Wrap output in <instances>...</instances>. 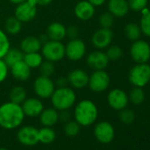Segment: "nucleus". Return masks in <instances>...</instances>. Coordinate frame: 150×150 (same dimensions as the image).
Wrapping results in <instances>:
<instances>
[{
    "label": "nucleus",
    "instance_id": "obj_1",
    "mask_svg": "<svg viewBox=\"0 0 150 150\" xmlns=\"http://www.w3.org/2000/svg\"><path fill=\"white\" fill-rule=\"evenodd\" d=\"M25 114L21 104L7 102L0 106V126L6 130L19 127L24 121Z\"/></svg>",
    "mask_w": 150,
    "mask_h": 150
},
{
    "label": "nucleus",
    "instance_id": "obj_2",
    "mask_svg": "<svg viewBox=\"0 0 150 150\" xmlns=\"http://www.w3.org/2000/svg\"><path fill=\"white\" fill-rule=\"evenodd\" d=\"M73 115L75 121L81 126H89L96 122L98 117V109L94 102L84 99L76 104Z\"/></svg>",
    "mask_w": 150,
    "mask_h": 150
},
{
    "label": "nucleus",
    "instance_id": "obj_3",
    "mask_svg": "<svg viewBox=\"0 0 150 150\" xmlns=\"http://www.w3.org/2000/svg\"><path fill=\"white\" fill-rule=\"evenodd\" d=\"M53 108L57 110H64L71 109L76 102V94L71 88L63 87L54 90L50 96Z\"/></svg>",
    "mask_w": 150,
    "mask_h": 150
},
{
    "label": "nucleus",
    "instance_id": "obj_4",
    "mask_svg": "<svg viewBox=\"0 0 150 150\" xmlns=\"http://www.w3.org/2000/svg\"><path fill=\"white\" fill-rule=\"evenodd\" d=\"M128 80L134 87H145L150 81V65L146 63L135 64L129 71Z\"/></svg>",
    "mask_w": 150,
    "mask_h": 150
},
{
    "label": "nucleus",
    "instance_id": "obj_5",
    "mask_svg": "<svg viewBox=\"0 0 150 150\" xmlns=\"http://www.w3.org/2000/svg\"><path fill=\"white\" fill-rule=\"evenodd\" d=\"M41 51V54L45 60H49L53 63L58 62L65 57L64 44L61 41L50 40L46 43L42 44Z\"/></svg>",
    "mask_w": 150,
    "mask_h": 150
},
{
    "label": "nucleus",
    "instance_id": "obj_6",
    "mask_svg": "<svg viewBox=\"0 0 150 150\" xmlns=\"http://www.w3.org/2000/svg\"><path fill=\"white\" fill-rule=\"evenodd\" d=\"M110 83V75L104 70L94 71L89 76L88 84L90 90L95 93H102L105 91Z\"/></svg>",
    "mask_w": 150,
    "mask_h": 150
},
{
    "label": "nucleus",
    "instance_id": "obj_7",
    "mask_svg": "<svg viewBox=\"0 0 150 150\" xmlns=\"http://www.w3.org/2000/svg\"><path fill=\"white\" fill-rule=\"evenodd\" d=\"M65 57L71 61H79L82 59L87 52V47L85 42L80 39H71L64 46Z\"/></svg>",
    "mask_w": 150,
    "mask_h": 150
},
{
    "label": "nucleus",
    "instance_id": "obj_8",
    "mask_svg": "<svg viewBox=\"0 0 150 150\" xmlns=\"http://www.w3.org/2000/svg\"><path fill=\"white\" fill-rule=\"evenodd\" d=\"M37 13V5L34 0L27 1L17 5L14 10V16L22 23H27L35 19Z\"/></svg>",
    "mask_w": 150,
    "mask_h": 150
},
{
    "label": "nucleus",
    "instance_id": "obj_9",
    "mask_svg": "<svg viewBox=\"0 0 150 150\" xmlns=\"http://www.w3.org/2000/svg\"><path fill=\"white\" fill-rule=\"evenodd\" d=\"M130 54L136 64L147 63L150 59V45L146 41L139 39L132 44Z\"/></svg>",
    "mask_w": 150,
    "mask_h": 150
},
{
    "label": "nucleus",
    "instance_id": "obj_10",
    "mask_svg": "<svg viewBox=\"0 0 150 150\" xmlns=\"http://www.w3.org/2000/svg\"><path fill=\"white\" fill-rule=\"evenodd\" d=\"M34 91L35 95L41 99H48L52 96L55 88V83L50 77L40 75L34 81Z\"/></svg>",
    "mask_w": 150,
    "mask_h": 150
},
{
    "label": "nucleus",
    "instance_id": "obj_11",
    "mask_svg": "<svg viewBox=\"0 0 150 150\" xmlns=\"http://www.w3.org/2000/svg\"><path fill=\"white\" fill-rule=\"evenodd\" d=\"M113 40V32L110 28H103L96 30L91 38L92 44L98 50L107 49Z\"/></svg>",
    "mask_w": 150,
    "mask_h": 150
},
{
    "label": "nucleus",
    "instance_id": "obj_12",
    "mask_svg": "<svg viewBox=\"0 0 150 150\" xmlns=\"http://www.w3.org/2000/svg\"><path fill=\"white\" fill-rule=\"evenodd\" d=\"M94 133L98 141L107 144L113 140L115 131L110 123L107 121H102L95 126Z\"/></svg>",
    "mask_w": 150,
    "mask_h": 150
},
{
    "label": "nucleus",
    "instance_id": "obj_13",
    "mask_svg": "<svg viewBox=\"0 0 150 150\" xmlns=\"http://www.w3.org/2000/svg\"><path fill=\"white\" fill-rule=\"evenodd\" d=\"M107 101L112 109L116 110H121L127 106L129 99L128 96L124 90L120 88H114L108 94Z\"/></svg>",
    "mask_w": 150,
    "mask_h": 150
},
{
    "label": "nucleus",
    "instance_id": "obj_14",
    "mask_svg": "<svg viewBox=\"0 0 150 150\" xmlns=\"http://www.w3.org/2000/svg\"><path fill=\"white\" fill-rule=\"evenodd\" d=\"M18 140L24 146H32L39 142L38 129L34 126H22L17 133Z\"/></svg>",
    "mask_w": 150,
    "mask_h": 150
},
{
    "label": "nucleus",
    "instance_id": "obj_15",
    "mask_svg": "<svg viewBox=\"0 0 150 150\" xmlns=\"http://www.w3.org/2000/svg\"><path fill=\"white\" fill-rule=\"evenodd\" d=\"M89 75L82 69H74L71 71L67 76L69 85L73 88H83L88 84Z\"/></svg>",
    "mask_w": 150,
    "mask_h": 150
},
{
    "label": "nucleus",
    "instance_id": "obj_16",
    "mask_svg": "<svg viewBox=\"0 0 150 150\" xmlns=\"http://www.w3.org/2000/svg\"><path fill=\"white\" fill-rule=\"evenodd\" d=\"M109 61L106 53L102 50L92 51L87 57V64L94 71L104 70L108 66Z\"/></svg>",
    "mask_w": 150,
    "mask_h": 150
},
{
    "label": "nucleus",
    "instance_id": "obj_17",
    "mask_svg": "<svg viewBox=\"0 0 150 150\" xmlns=\"http://www.w3.org/2000/svg\"><path fill=\"white\" fill-rule=\"evenodd\" d=\"M21 105L22 107L25 116L30 117H38L44 109L42 102L39 98L35 97L26 98V100Z\"/></svg>",
    "mask_w": 150,
    "mask_h": 150
},
{
    "label": "nucleus",
    "instance_id": "obj_18",
    "mask_svg": "<svg viewBox=\"0 0 150 150\" xmlns=\"http://www.w3.org/2000/svg\"><path fill=\"white\" fill-rule=\"evenodd\" d=\"M96 8L88 0H81L74 6V14L81 21H89L95 15Z\"/></svg>",
    "mask_w": 150,
    "mask_h": 150
},
{
    "label": "nucleus",
    "instance_id": "obj_19",
    "mask_svg": "<svg viewBox=\"0 0 150 150\" xmlns=\"http://www.w3.org/2000/svg\"><path fill=\"white\" fill-rule=\"evenodd\" d=\"M13 77L19 81H26L31 76V68L23 61H19L10 66Z\"/></svg>",
    "mask_w": 150,
    "mask_h": 150
},
{
    "label": "nucleus",
    "instance_id": "obj_20",
    "mask_svg": "<svg viewBox=\"0 0 150 150\" xmlns=\"http://www.w3.org/2000/svg\"><path fill=\"white\" fill-rule=\"evenodd\" d=\"M108 9L109 13L117 18L125 17L130 10L127 0H109Z\"/></svg>",
    "mask_w": 150,
    "mask_h": 150
},
{
    "label": "nucleus",
    "instance_id": "obj_21",
    "mask_svg": "<svg viewBox=\"0 0 150 150\" xmlns=\"http://www.w3.org/2000/svg\"><path fill=\"white\" fill-rule=\"evenodd\" d=\"M51 41H61L66 37V28L60 22H52L47 28L46 33Z\"/></svg>",
    "mask_w": 150,
    "mask_h": 150
},
{
    "label": "nucleus",
    "instance_id": "obj_22",
    "mask_svg": "<svg viewBox=\"0 0 150 150\" xmlns=\"http://www.w3.org/2000/svg\"><path fill=\"white\" fill-rule=\"evenodd\" d=\"M42 44L41 43L38 37L29 35L25 37L21 42L20 49L22 52L25 53H31V52H39L42 49Z\"/></svg>",
    "mask_w": 150,
    "mask_h": 150
},
{
    "label": "nucleus",
    "instance_id": "obj_23",
    "mask_svg": "<svg viewBox=\"0 0 150 150\" xmlns=\"http://www.w3.org/2000/svg\"><path fill=\"white\" fill-rule=\"evenodd\" d=\"M40 122L43 126L51 127L56 125L58 121V110L55 108H47L39 115Z\"/></svg>",
    "mask_w": 150,
    "mask_h": 150
},
{
    "label": "nucleus",
    "instance_id": "obj_24",
    "mask_svg": "<svg viewBox=\"0 0 150 150\" xmlns=\"http://www.w3.org/2000/svg\"><path fill=\"white\" fill-rule=\"evenodd\" d=\"M23 57H24V53L21 49L10 48L3 59L6 63V64L10 67L13 64H16L17 62L23 60Z\"/></svg>",
    "mask_w": 150,
    "mask_h": 150
},
{
    "label": "nucleus",
    "instance_id": "obj_25",
    "mask_svg": "<svg viewBox=\"0 0 150 150\" xmlns=\"http://www.w3.org/2000/svg\"><path fill=\"white\" fill-rule=\"evenodd\" d=\"M43 57L39 52H31V53H25L23 57V61L31 68H39L42 63L43 62Z\"/></svg>",
    "mask_w": 150,
    "mask_h": 150
},
{
    "label": "nucleus",
    "instance_id": "obj_26",
    "mask_svg": "<svg viewBox=\"0 0 150 150\" xmlns=\"http://www.w3.org/2000/svg\"><path fill=\"white\" fill-rule=\"evenodd\" d=\"M21 28H22V22L19 21L15 16L10 17L6 21V23H5L6 33L14 35L19 34Z\"/></svg>",
    "mask_w": 150,
    "mask_h": 150
},
{
    "label": "nucleus",
    "instance_id": "obj_27",
    "mask_svg": "<svg viewBox=\"0 0 150 150\" xmlns=\"http://www.w3.org/2000/svg\"><path fill=\"white\" fill-rule=\"evenodd\" d=\"M38 139L39 142L42 144H50L56 139V132L51 127L43 126L38 130Z\"/></svg>",
    "mask_w": 150,
    "mask_h": 150
},
{
    "label": "nucleus",
    "instance_id": "obj_28",
    "mask_svg": "<svg viewBox=\"0 0 150 150\" xmlns=\"http://www.w3.org/2000/svg\"><path fill=\"white\" fill-rule=\"evenodd\" d=\"M10 101L18 104H21L27 98V91L21 86H16L12 88L9 94Z\"/></svg>",
    "mask_w": 150,
    "mask_h": 150
},
{
    "label": "nucleus",
    "instance_id": "obj_29",
    "mask_svg": "<svg viewBox=\"0 0 150 150\" xmlns=\"http://www.w3.org/2000/svg\"><path fill=\"white\" fill-rule=\"evenodd\" d=\"M124 31H125V35L126 38L132 42H135V41L139 40L141 35L140 28L136 23H132V22L128 23L125 27Z\"/></svg>",
    "mask_w": 150,
    "mask_h": 150
},
{
    "label": "nucleus",
    "instance_id": "obj_30",
    "mask_svg": "<svg viewBox=\"0 0 150 150\" xmlns=\"http://www.w3.org/2000/svg\"><path fill=\"white\" fill-rule=\"evenodd\" d=\"M140 13H142V17L139 22L141 33L146 36L150 37V10H147L146 7Z\"/></svg>",
    "mask_w": 150,
    "mask_h": 150
},
{
    "label": "nucleus",
    "instance_id": "obj_31",
    "mask_svg": "<svg viewBox=\"0 0 150 150\" xmlns=\"http://www.w3.org/2000/svg\"><path fill=\"white\" fill-rule=\"evenodd\" d=\"M128 99L135 105H139L142 103L145 100V93L142 88L134 87L129 94Z\"/></svg>",
    "mask_w": 150,
    "mask_h": 150
},
{
    "label": "nucleus",
    "instance_id": "obj_32",
    "mask_svg": "<svg viewBox=\"0 0 150 150\" xmlns=\"http://www.w3.org/2000/svg\"><path fill=\"white\" fill-rule=\"evenodd\" d=\"M80 130H81V125L75 120H69L68 122L65 123L64 126V132L69 137L76 136L80 132Z\"/></svg>",
    "mask_w": 150,
    "mask_h": 150
},
{
    "label": "nucleus",
    "instance_id": "obj_33",
    "mask_svg": "<svg viewBox=\"0 0 150 150\" xmlns=\"http://www.w3.org/2000/svg\"><path fill=\"white\" fill-rule=\"evenodd\" d=\"M10 48V40L7 34L4 30L0 29V58H4Z\"/></svg>",
    "mask_w": 150,
    "mask_h": 150
},
{
    "label": "nucleus",
    "instance_id": "obj_34",
    "mask_svg": "<svg viewBox=\"0 0 150 150\" xmlns=\"http://www.w3.org/2000/svg\"><path fill=\"white\" fill-rule=\"evenodd\" d=\"M105 53H106L109 60L116 61V60H118L122 57L123 50L121 47H119L117 45H111V46L108 47L107 51Z\"/></svg>",
    "mask_w": 150,
    "mask_h": 150
},
{
    "label": "nucleus",
    "instance_id": "obj_35",
    "mask_svg": "<svg viewBox=\"0 0 150 150\" xmlns=\"http://www.w3.org/2000/svg\"><path fill=\"white\" fill-rule=\"evenodd\" d=\"M39 69H40L41 75L46 76V77H50L55 71V64L51 61H49V60L44 61L43 60V62L40 65Z\"/></svg>",
    "mask_w": 150,
    "mask_h": 150
},
{
    "label": "nucleus",
    "instance_id": "obj_36",
    "mask_svg": "<svg viewBox=\"0 0 150 150\" xmlns=\"http://www.w3.org/2000/svg\"><path fill=\"white\" fill-rule=\"evenodd\" d=\"M98 21H99V25L101 26V28H110L114 24V16L109 12L103 13L100 15Z\"/></svg>",
    "mask_w": 150,
    "mask_h": 150
},
{
    "label": "nucleus",
    "instance_id": "obj_37",
    "mask_svg": "<svg viewBox=\"0 0 150 150\" xmlns=\"http://www.w3.org/2000/svg\"><path fill=\"white\" fill-rule=\"evenodd\" d=\"M119 119L121 120L122 123L125 124V125H130L132 124L134 119H135V115L134 112L129 109H123L120 110L119 113Z\"/></svg>",
    "mask_w": 150,
    "mask_h": 150
},
{
    "label": "nucleus",
    "instance_id": "obj_38",
    "mask_svg": "<svg viewBox=\"0 0 150 150\" xmlns=\"http://www.w3.org/2000/svg\"><path fill=\"white\" fill-rule=\"evenodd\" d=\"M129 8L133 12H141L147 6V0H127Z\"/></svg>",
    "mask_w": 150,
    "mask_h": 150
},
{
    "label": "nucleus",
    "instance_id": "obj_39",
    "mask_svg": "<svg viewBox=\"0 0 150 150\" xmlns=\"http://www.w3.org/2000/svg\"><path fill=\"white\" fill-rule=\"evenodd\" d=\"M9 72V66L6 64V63L4 61L3 58H0V83L4 82Z\"/></svg>",
    "mask_w": 150,
    "mask_h": 150
},
{
    "label": "nucleus",
    "instance_id": "obj_40",
    "mask_svg": "<svg viewBox=\"0 0 150 150\" xmlns=\"http://www.w3.org/2000/svg\"><path fill=\"white\" fill-rule=\"evenodd\" d=\"M79 28L75 26H70L68 28H66V36L71 39H75V38H79Z\"/></svg>",
    "mask_w": 150,
    "mask_h": 150
},
{
    "label": "nucleus",
    "instance_id": "obj_41",
    "mask_svg": "<svg viewBox=\"0 0 150 150\" xmlns=\"http://www.w3.org/2000/svg\"><path fill=\"white\" fill-rule=\"evenodd\" d=\"M58 120L64 123L71 120V113L69 112V110H60V112H58Z\"/></svg>",
    "mask_w": 150,
    "mask_h": 150
},
{
    "label": "nucleus",
    "instance_id": "obj_42",
    "mask_svg": "<svg viewBox=\"0 0 150 150\" xmlns=\"http://www.w3.org/2000/svg\"><path fill=\"white\" fill-rule=\"evenodd\" d=\"M67 85H69L68 83V80L67 77H59L57 81L55 86H57V88H63V87H66Z\"/></svg>",
    "mask_w": 150,
    "mask_h": 150
},
{
    "label": "nucleus",
    "instance_id": "obj_43",
    "mask_svg": "<svg viewBox=\"0 0 150 150\" xmlns=\"http://www.w3.org/2000/svg\"><path fill=\"white\" fill-rule=\"evenodd\" d=\"M88 1L90 3V4H92L95 7H96V6H103L107 0H88Z\"/></svg>",
    "mask_w": 150,
    "mask_h": 150
},
{
    "label": "nucleus",
    "instance_id": "obj_44",
    "mask_svg": "<svg viewBox=\"0 0 150 150\" xmlns=\"http://www.w3.org/2000/svg\"><path fill=\"white\" fill-rule=\"evenodd\" d=\"M34 1L37 6H48L52 2V0H34Z\"/></svg>",
    "mask_w": 150,
    "mask_h": 150
},
{
    "label": "nucleus",
    "instance_id": "obj_45",
    "mask_svg": "<svg viewBox=\"0 0 150 150\" xmlns=\"http://www.w3.org/2000/svg\"><path fill=\"white\" fill-rule=\"evenodd\" d=\"M39 40H40V42H41L42 44H44V43H46L47 42L50 41V38H49V36H48L47 34H43V35H40Z\"/></svg>",
    "mask_w": 150,
    "mask_h": 150
},
{
    "label": "nucleus",
    "instance_id": "obj_46",
    "mask_svg": "<svg viewBox=\"0 0 150 150\" xmlns=\"http://www.w3.org/2000/svg\"><path fill=\"white\" fill-rule=\"evenodd\" d=\"M9 1L12 3V4H14V5H19V4H21V3H23V2H25V1H27V0H9Z\"/></svg>",
    "mask_w": 150,
    "mask_h": 150
},
{
    "label": "nucleus",
    "instance_id": "obj_47",
    "mask_svg": "<svg viewBox=\"0 0 150 150\" xmlns=\"http://www.w3.org/2000/svg\"><path fill=\"white\" fill-rule=\"evenodd\" d=\"M0 150H8V149H6L5 147H0Z\"/></svg>",
    "mask_w": 150,
    "mask_h": 150
}]
</instances>
